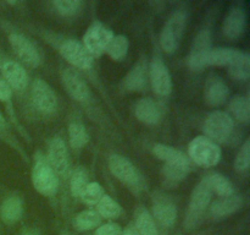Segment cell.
I'll return each instance as SVG.
<instances>
[{"mask_svg": "<svg viewBox=\"0 0 250 235\" xmlns=\"http://www.w3.org/2000/svg\"><path fill=\"white\" fill-rule=\"evenodd\" d=\"M100 223H102V217L98 214L97 211L92 210L82 211L75 218V228L80 232L94 229L100 225Z\"/></svg>", "mask_w": 250, "mask_h": 235, "instance_id": "27", "label": "cell"}, {"mask_svg": "<svg viewBox=\"0 0 250 235\" xmlns=\"http://www.w3.org/2000/svg\"><path fill=\"white\" fill-rule=\"evenodd\" d=\"M114 33L100 22L93 24L83 36V46L92 56L102 55L106 51L107 46L111 42Z\"/></svg>", "mask_w": 250, "mask_h": 235, "instance_id": "7", "label": "cell"}, {"mask_svg": "<svg viewBox=\"0 0 250 235\" xmlns=\"http://www.w3.org/2000/svg\"><path fill=\"white\" fill-rule=\"evenodd\" d=\"M121 227L116 223H107V224L100 225L95 230L94 235H120L121 234Z\"/></svg>", "mask_w": 250, "mask_h": 235, "instance_id": "38", "label": "cell"}, {"mask_svg": "<svg viewBox=\"0 0 250 235\" xmlns=\"http://www.w3.org/2000/svg\"><path fill=\"white\" fill-rule=\"evenodd\" d=\"M128 38L126 36H122V34H117V36L112 37L111 42H110L106 48V53L109 54L112 60L121 61L126 58L127 53H128Z\"/></svg>", "mask_w": 250, "mask_h": 235, "instance_id": "26", "label": "cell"}, {"mask_svg": "<svg viewBox=\"0 0 250 235\" xmlns=\"http://www.w3.org/2000/svg\"><path fill=\"white\" fill-rule=\"evenodd\" d=\"M207 179L209 181V185L211 188V190L215 191L221 197H227V196L234 195L233 185H232V183L226 176L214 173L210 174Z\"/></svg>", "mask_w": 250, "mask_h": 235, "instance_id": "29", "label": "cell"}, {"mask_svg": "<svg viewBox=\"0 0 250 235\" xmlns=\"http://www.w3.org/2000/svg\"><path fill=\"white\" fill-rule=\"evenodd\" d=\"M153 214L161 225L172 227L177 219V208L168 196L156 193L153 198Z\"/></svg>", "mask_w": 250, "mask_h": 235, "instance_id": "16", "label": "cell"}, {"mask_svg": "<svg viewBox=\"0 0 250 235\" xmlns=\"http://www.w3.org/2000/svg\"><path fill=\"white\" fill-rule=\"evenodd\" d=\"M103 196H104V191L99 183H88L81 198L87 205H97Z\"/></svg>", "mask_w": 250, "mask_h": 235, "instance_id": "35", "label": "cell"}, {"mask_svg": "<svg viewBox=\"0 0 250 235\" xmlns=\"http://www.w3.org/2000/svg\"><path fill=\"white\" fill-rule=\"evenodd\" d=\"M109 168L114 176L126 184L132 190L137 191L143 188V179L131 161L121 154H112L109 159Z\"/></svg>", "mask_w": 250, "mask_h": 235, "instance_id": "5", "label": "cell"}, {"mask_svg": "<svg viewBox=\"0 0 250 235\" xmlns=\"http://www.w3.org/2000/svg\"><path fill=\"white\" fill-rule=\"evenodd\" d=\"M229 73L238 81H247L250 76V56L243 51L242 55L234 63L229 66Z\"/></svg>", "mask_w": 250, "mask_h": 235, "instance_id": "28", "label": "cell"}, {"mask_svg": "<svg viewBox=\"0 0 250 235\" xmlns=\"http://www.w3.org/2000/svg\"><path fill=\"white\" fill-rule=\"evenodd\" d=\"M189 157L202 166H214L221 159L220 147L204 136H198L189 143Z\"/></svg>", "mask_w": 250, "mask_h": 235, "instance_id": "4", "label": "cell"}, {"mask_svg": "<svg viewBox=\"0 0 250 235\" xmlns=\"http://www.w3.org/2000/svg\"><path fill=\"white\" fill-rule=\"evenodd\" d=\"M134 227L141 235H158V228L146 207H138L134 213Z\"/></svg>", "mask_w": 250, "mask_h": 235, "instance_id": "25", "label": "cell"}, {"mask_svg": "<svg viewBox=\"0 0 250 235\" xmlns=\"http://www.w3.org/2000/svg\"><path fill=\"white\" fill-rule=\"evenodd\" d=\"M243 51L233 48H215L208 55L207 65L229 66L242 55Z\"/></svg>", "mask_w": 250, "mask_h": 235, "instance_id": "24", "label": "cell"}, {"mask_svg": "<svg viewBox=\"0 0 250 235\" xmlns=\"http://www.w3.org/2000/svg\"><path fill=\"white\" fill-rule=\"evenodd\" d=\"M1 71L2 76L5 77L4 81L10 87L21 91L27 86L28 77H27L26 70L16 61H6V63H4Z\"/></svg>", "mask_w": 250, "mask_h": 235, "instance_id": "19", "label": "cell"}, {"mask_svg": "<svg viewBox=\"0 0 250 235\" xmlns=\"http://www.w3.org/2000/svg\"><path fill=\"white\" fill-rule=\"evenodd\" d=\"M32 183H33L34 188L43 196H53L58 191L59 179L56 173L41 153L37 154L34 159Z\"/></svg>", "mask_w": 250, "mask_h": 235, "instance_id": "2", "label": "cell"}, {"mask_svg": "<svg viewBox=\"0 0 250 235\" xmlns=\"http://www.w3.org/2000/svg\"><path fill=\"white\" fill-rule=\"evenodd\" d=\"M229 97V86L221 77L211 75L205 83V99L208 104L219 107L224 104Z\"/></svg>", "mask_w": 250, "mask_h": 235, "instance_id": "17", "label": "cell"}, {"mask_svg": "<svg viewBox=\"0 0 250 235\" xmlns=\"http://www.w3.org/2000/svg\"><path fill=\"white\" fill-rule=\"evenodd\" d=\"M233 119L227 113L216 110L207 118L204 122V132L211 141L224 142L233 131Z\"/></svg>", "mask_w": 250, "mask_h": 235, "instance_id": "6", "label": "cell"}, {"mask_svg": "<svg viewBox=\"0 0 250 235\" xmlns=\"http://www.w3.org/2000/svg\"><path fill=\"white\" fill-rule=\"evenodd\" d=\"M242 205H243V201L239 196L232 195L227 196V197H221L210 206V213L214 218L229 217L241 210Z\"/></svg>", "mask_w": 250, "mask_h": 235, "instance_id": "21", "label": "cell"}, {"mask_svg": "<svg viewBox=\"0 0 250 235\" xmlns=\"http://www.w3.org/2000/svg\"><path fill=\"white\" fill-rule=\"evenodd\" d=\"M68 136H70V143L75 149H80L84 147L89 141V135L84 125L81 122H72L68 126Z\"/></svg>", "mask_w": 250, "mask_h": 235, "instance_id": "31", "label": "cell"}, {"mask_svg": "<svg viewBox=\"0 0 250 235\" xmlns=\"http://www.w3.org/2000/svg\"><path fill=\"white\" fill-rule=\"evenodd\" d=\"M12 95V90L4 80L0 81V100L1 102H6L11 98Z\"/></svg>", "mask_w": 250, "mask_h": 235, "instance_id": "39", "label": "cell"}, {"mask_svg": "<svg viewBox=\"0 0 250 235\" xmlns=\"http://www.w3.org/2000/svg\"><path fill=\"white\" fill-rule=\"evenodd\" d=\"M10 44L14 49L15 54L23 61L26 65L31 68H37L41 63V56H39L38 50L33 46L28 38L19 33H12L9 37Z\"/></svg>", "mask_w": 250, "mask_h": 235, "instance_id": "12", "label": "cell"}, {"mask_svg": "<svg viewBox=\"0 0 250 235\" xmlns=\"http://www.w3.org/2000/svg\"><path fill=\"white\" fill-rule=\"evenodd\" d=\"M71 192L73 197H81L88 185V174L83 168H77L71 178Z\"/></svg>", "mask_w": 250, "mask_h": 235, "instance_id": "34", "label": "cell"}, {"mask_svg": "<svg viewBox=\"0 0 250 235\" xmlns=\"http://www.w3.org/2000/svg\"><path fill=\"white\" fill-rule=\"evenodd\" d=\"M32 100L39 112L43 114H51L55 112L58 100L53 88L43 80H36L32 86Z\"/></svg>", "mask_w": 250, "mask_h": 235, "instance_id": "9", "label": "cell"}, {"mask_svg": "<svg viewBox=\"0 0 250 235\" xmlns=\"http://www.w3.org/2000/svg\"><path fill=\"white\" fill-rule=\"evenodd\" d=\"M120 235H141V234L137 232L136 227H134L133 224H131V225H128V227H127L124 232H121V234Z\"/></svg>", "mask_w": 250, "mask_h": 235, "instance_id": "40", "label": "cell"}, {"mask_svg": "<svg viewBox=\"0 0 250 235\" xmlns=\"http://www.w3.org/2000/svg\"><path fill=\"white\" fill-rule=\"evenodd\" d=\"M60 53L66 60L78 69H89L93 64V56L81 42L68 39L60 47Z\"/></svg>", "mask_w": 250, "mask_h": 235, "instance_id": "10", "label": "cell"}, {"mask_svg": "<svg viewBox=\"0 0 250 235\" xmlns=\"http://www.w3.org/2000/svg\"><path fill=\"white\" fill-rule=\"evenodd\" d=\"M190 166L182 165H172V164H165L163 168V175L165 178V183L167 185L172 186L182 181L189 173Z\"/></svg>", "mask_w": 250, "mask_h": 235, "instance_id": "33", "label": "cell"}, {"mask_svg": "<svg viewBox=\"0 0 250 235\" xmlns=\"http://www.w3.org/2000/svg\"><path fill=\"white\" fill-rule=\"evenodd\" d=\"M97 212L100 217L107 218V219H114L121 214V207L115 200H112L110 196L104 195L97 203Z\"/></svg>", "mask_w": 250, "mask_h": 235, "instance_id": "32", "label": "cell"}, {"mask_svg": "<svg viewBox=\"0 0 250 235\" xmlns=\"http://www.w3.org/2000/svg\"><path fill=\"white\" fill-rule=\"evenodd\" d=\"M22 235H39L36 230H26L24 233H22Z\"/></svg>", "mask_w": 250, "mask_h": 235, "instance_id": "41", "label": "cell"}, {"mask_svg": "<svg viewBox=\"0 0 250 235\" xmlns=\"http://www.w3.org/2000/svg\"><path fill=\"white\" fill-rule=\"evenodd\" d=\"M247 27V11L243 5L236 4L229 9L224 21V34L229 39H237L244 33Z\"/></svg>", "mask_w": 250, "mask_h": 235, "instance_id": "15", "label": "cell"}, {"mask_svg": "<svg viewBox=\"0 0 250 235\" xmlns=\"http://www.w3.org/2000/svg\"><path fill=\"white\" fill-rule=\"evenodd\" d=\"M53 4L59 14L63 16H72L80 11L82 2L78 0H55Z\"/></svg>", "mask_w": 250, "mask_h": 235, "instance_id": "36", "label": "cell"}, {"mask_svg": "<svg viewBox=\"0 0 250 235\" xmlns=\"http://www.w3.org/2000/svg\"><path fill=\"white\" fill-rule=\"evenodd\" d=\"M62 85L68 94L77 102H85L89 99L90 91L82 76L73 68H68L62 72Z\"/></svg>", "mask_w": 250, "mask_h": 235, "instance_id": "14", "label": "cell"}, {"mask_svg": "<svg viewBox=\"0 0 250 235\" xmlns=\"http://www.w3.org/2000/svg\"><path fill=\"white\" fill-rule=\"evenodd\" d=\"M136 117L146 125H155L161 119V110L158 103L150 98H142L136 104Z\"/></svg>", "mask_w": 250, "mask_h": 235, "instance_id": "18", "label": "cell"}, {"mask_svg": "<svg viewBox=\"0 0 250 235\" xmlns=\"http://www.w3.org/2000/svg\"><path fill=\"white\" fill-rule=\"evenodd\" d=\"M211 34L208 29H203L194 38L190 47L188 65L193 71H200L207 66L208 55L211 50Z\"/></svg>", "mask_w": 250, "mask_h": 235, "instance_id": "8", "label": "cell"}, {"mask_svg": "<svg viewBox=\"0 0 250 235\" xmlns=\"http://www.w3.org/2000/svg\"><path fill=\"white\" fill-rule=\"evenodd\" d=\"M187 24V14L185 11H176L166 21L160 33V44L166 53H175L181 43V38Z\"/></svg>", "mask_w": 250, "mask_h": 235, "instance_id": "3", "label": "cell"}, {"mask_svg": "<svg viewBox=\"0 0 250 235\" xmlns=\"http://www.w3.org/2000/svg\"><path fill=\"white\" fill-rule=\"evenodd\" d=\"M4 126H5V119L4 117H2L1 112H0V129H2Z\"/></svg>", "mask_w": 250, "mask_h": 235, "instance_id": "42", "label": "cell"}, {"mask_svg": "<svg viewBox=\"0 0 250 235\" xmlns=\"http://www.w3.org/2000/svg\"><path fill=\"white\" fill-rule=\"evenodd\" d=\"M250 165V140H246L241 151L234 159V168L237 171H246Z\"/></svg>", "mask_w": 250, "mask_h": 235, "instance_id": "37", "label": "cell"}, {"mask_svg": "<svg viewBox=\"0 0 250 235\" xmlns=\"http://www.w3.org/2000/svg\"><path fill=\"white\" fill-rule=\"evenodd\" d=\"M48 163L55 173L67 175L70 170V158L65 142L60 137H55L49 143Z\"/></svg>", "mask_w": 250, "mask_h": 235, "instance_id": "13", "label": "cell"}, {"mask_svg": "<svg viewBox=\"0 0 250 235\" xmlns=\"http://www.w3.org/2000/svg\"><path fill=\"white\" fill-rule=\"evenodd\" d=\"M23 213V203L17 196H10L0 207V218L5 224H14L19 222Z\"/></svg>", "mask_w": 250, "mask_h": 235, "instance_id": "22", "label": "cell"}, {"mask_svg": "<svg viewBox=\"0 0 250 235\" xmlns=\"http://www.w3.org/2000/svg\"><path fill=\"white\" fill-rule=\"evenodd\" d=\"M151 86L155 93L159 95H168L172 91V81H171L170 71L166 64L160 58H154L149 66Z\"/></svg>", "mask_w": 250, "mask_h": 235, "instance_id": "11", "label": "cell"}, {"mask_svg": "<svg viewBox=\"0 0 250 235\" xmlns=\"http://www.w3.org/2000/svg\"><path fill=\"white\" fill-rule=\"evenodd\" d=\"M153 152L159 159L165 161L166 164H172V165H182V166H189V159L186 157L178 149L173 148V147L167 146V144L158 143L153 147Z\"/></svg>", "mask_w": 250, "mask_h": 235, "instance_id": "23", "label": "cell"}, {"mask_svg": "<svg viewBox=\"0 0 250 235\" xmlns=\"http://www.w3.org/2000/svg\"><path fill=\"white\" fill-rule=\"evenodd\" d=\"M232 114L241 122H248L250 119V102L246 95H236L229 103Z\"/></svg>", "mask_w": 250, "mask_h": 235, "instance_id": "30", "label": "cell"}, {"mask_svg": "<svg viewBox=\"0 0 250 235\" xmlns=\"http://www.w3.org/2000/svg\"><path fill=\"white\" fill-rule=\"evenodd\" d=\"M211 195L212 190L209 185V181L207 178H204L195 186L192 195H190L189 206H188L185 220V225L187 229H193L199 224L205 210L210 205Z\"/></svg>", "mask_w": 250, "mask_h": 235, "instance_id": "1", "label": "cell"}, {"mask_svg": "<svg viewBox=\"0 0 250 235\" xmlns=\"http://www.w3.org/2000/svg\"><path fill=\"white\" fill-rule=\"evenodd\" d=\"M148 80V64L146 59H141L132 66L125 78V86L129 91H142Z\"/></svg>", "mask_w": 250, "mask_h": 235, "instance_id": "20", "label": "cell"}]
</instances>
